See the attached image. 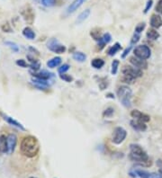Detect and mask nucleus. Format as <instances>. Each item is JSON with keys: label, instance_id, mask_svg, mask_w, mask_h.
Segmentation results:
<instances>
[{"label": "nucleus", "instance_id": "nucleus-18", "mask_svg": "<svg viewBox=\"0 0 162 178\" xmlns=\"http://www.w3.org/2000/svg\"><path fill=\"white\" fill-rule=\"evenodd\" d=\"M86 0H75L72 4H70V6L68 7V9H67V12H68V14H71V13H74L77 8H79L82 5H83V3H85Z\"/></svg>", "mask_w": 162, "mask_h": 178}, {"label": "nucleus", "instance_id": "nucleus-31", "mask_svg": "<svg viewBox=\"0 0 162 178\" xmlns=\"http://www.w3.org/2000/svg\"><path fill=\"white\" fill-rule=\"evenodd\" d=\"M6 45H7L10 49L13 50V52H19V47L15 43V42H6Z\"/></svg>", "mask_w": 162, "mask_h": 178}, {"label": "nucleus", "instance_id": "nucleus-15", "mask_svg": "<svg viewBox=\"0 0 162 178\" xmlns=\"http://www.w3.org/2000/svg\"><path fill=\"white\" fill-rule=\"evenodd\" d=\"M112 41V36L109 32H106L105 34L102 35V37L97 41V45L99 48V51L103 50L105 48V46Z\"/></svg>", "mask_w": 162, "mask_h": 178}, {"label": "nucleus", "instance_id": "nucleus-34", "mask_svg": "<svg viewBox=\"0 0 162 178\" xmlns=\"http://www.w3.org/2000/svg\"><path fill=\"white\" fill-rule=\"evenodd\" d=\"M90 34H91V36H92L96 41H98V40L102 37V36H100V31H99L98 29H95V30L91 31Z\"/></svg>", "mask_w": 162, "mask_h": 178}, {"label": "nucleus", "instance_id": "nucleus-5", "mask_svg": "<svg viewBox=\"0 0 162 178\" xmlns=\"http://www.w3.org/2000/svg\"><path fill=\"white\" fill-rule=\"evenodd\" d=\"M122 73L123 76L131 77L134 80L138 77H142V75H143L142 69H140L134 66H124L122 68Z\"/></svg>", "mask_w": 162, "mask_h": 178}, {"label": "nucleus", "instance_id": "nucleus-16", "mask_svg": "<svg viewBox=\"0 0 162 178\" xmlns=\"http://www.w3.org/2000/svg\"><path fill=\"white\" fill-rule=\"evenodd\" d=\"M151 26L154 29H159L162 26V18L158 14H153L151 18Z\"/></svg>", "mask_w": 162, "mask_h": 178}, {"label": "nucleus", "instance_id": "nucleus-35", "mask_svg": "<svg viewBox=\"0 0 162 178\" xmlns=\"http://www.w3.org/2000/svg\"><path fill=\"white\" fill-rule=\"evenodd\" d=\"M140 36L139 33H134L133 34V36H132V38H131V45H134V44H136L137 42L140 41Z\"/></svg>", "mask_w": 162, "mask_h": 178}, {"label": "nucleus", "instance_id": "nucleus-17", "mask_svg": "<svg viewBox=\"0 0 162 178\" xmlns=\"http://www.w3.org/2000/svg\"><path fill=\"white\" fill-rule=\"evenodd\" d=\"M32 77H34V78H39V79H43V80H48L50 79V77H52L53 76L52 73H50L48 71H40V72H32Z\"/></svg>", "mask_w": 162, "mask_h": 178}, {"label": "nucleus", "instance_id": "nucleus-39", "mask_svg": "<svg viewBox=\"0 0 162 178\" xmlns=\"http://www.w3.org/2000/svg\"><path fill=\"white\" fill-rule=\"evenodd\" d=\"M16 65L21 67V68H28L29 67V65L25 62V60H16Z\"/></svg>", "mask_w": 162, "mask_h": 178}, {"label": "nucleus", "instance_id": "nucleus-10", "mask_svg": "<svg viewBox=\"0 0 162 178\" xmlns=\"http://www.w3.org/2000/svg\"><path fill=\"white\" fill-rule=\"evenodd\" d=\"M135 173L137 176L140 178H162V176L160 173L148 172L145 170H136Z\"/></svg>", "mask_w": 162, "mask_h": 178}, {"label": "nucleus", "instance_id": "nucleus-44", "mask_svg": "<svg viewBox=\"0 0 162 178\" xmlns=\"http://www.w3.org/2000/svg\"><path fill=\"white\" fill-rule=\"evenodd\" d=\"M29 178H36V177H29Z\"/></svg>", "mask_w": 162, "mask_h": 178}, {"label": "nucleus", "instance_id": "nucleus-4", "mask_svg": "<svg viewBox=\"0 0 162 178\" xmlns=\"http://www.w3.org/2000/svg\"><path fill=\"white\" fill-rule=\"evenodd\" d=\"M133 53L134 56L139 58L140 60H148L150 59L151 56V48L145 44H141V45H138L134 48L133 50Z\"/></svg>", "mask_w": 162, "mask_h": 178}, {"label": "nucleus", "instance_id": "nucleus-13", "mask_svg": "<svg viewBox=\"0 0 162 178\" xmlns=\"http://www.w3.org/2000/svg\"><path fill=\"white\" fill-rule=\"evenodd\" d=\"M0 115L3 117V119L8 123V124H10V125L14 126V127H16L17 129H19V130H21L23 131H24L25 130V128L23 127V126L22 125L21 123L19 122H17V121H15L14 118H12V117H9V116H7L6 114H4L3 113H0Z\"/></svg>", "mask_w": 162, "mask_h": 178}, {"label": "nucleus", "instance_id": "nucleus-11", "mask_svg": "<svg viewBox=\"0 0 162 178\" xmlns=\"http://www.w3.org/2000/svg\"><path fill=\"white\" fill-rule=\"evenodd\" d=\"M131 116L132 118L136 119V120H140V121L145 122V123L151 121V117H150V116L148 115V114H146L141 113L139 110H133V111H131Z\"/></svg>", "mask_w": 162, "mask_h": 178}, {"label": "nucleus", "instance_id": "nucleus-42", "mask_svg": "<svg viewBox=\"0 0 162 178\" xmlns=\"http://www.w3.org/2000/svg\"><path fill=\"white\" fill-rule=\"evenodd\" d=\"M157 165H158L160 168H162V160H160V159L158 160V161H157Z\"/></svg>", "mask_w": 162, "mask_h": 178}, {"label": "nucleus", "instance_id": "nucleus-38", "mask_svg": "<svg viewBox=\"0 0 162 178\" xmlns=\"http://www.w3.org/2000/svg\"><path fill=\"white\" fill-rule=\"evenodd\" d=\"M152 5H153V0H148V2L146 3V6L144 8V14H147L150 11Z\"/></svg>", "mask_w": 162, "mask_h": 178}, {"label": "nucleus", "instance_id": "nucleus-36", "mask_svg": "<svg viewBox=\"0 0 162 178\" xmlns=\"http://www.w3.org/2000/svg\"><path fill=\"white\" fill-rule=\"evenodd\" d=\"M1 29H2V31H5V32H11V31H12V29H11V27H10V24H9L8 23H6L2 24Z\"/></svg>", "mask_w": 162, "mask_h": 178}, {"label": "nucleus", "instance_id": "nucleus-12", "mask_svg": "<svg viewBox=\"0 0 162 178\" xmlns=\"http://www.w3.org/2000/svg\"><path fill=\"white\" fill-rule=\"evenodd\" d=\"M17 144V137L15 134L10 133L7 136V147H8V150L7 153L8 154H12L15 151V148L16 147Z\"/></svg>", "mask_w": 162, "mask_h": 178}, {"label": "nucleus", "instance_id": "nucleus-2", "mask_svg": "<svg viewBox=\"0 0 162 178\" xmlns=\"http://www.w3.org/2000/svg\"><path fill=\"white\" fill-rule=\"evenodd\" d=\"M21 153L26 157H34L40 150L38 139L34 136H26L23 139L20 146Z\"/></svg>", "mask_w": 162, "mask_h": 178}, {"label": "nucleus", "instance_id": "nucleus-28", "mask_svg": "<svg viewBox=\"0 0 162 178\" xmlns=\"http://www.w3.org/2000/svg\"><path fill=\"white\" fill-rule=\"evenodd\" d=\"M119 64H120V62H119L118 60H114L112 62V69H111L112 75H116L117 71H118Z\"/></svg>", "mask_w": 162, "mask_h": 178}, {"label": "nucleus", "instance_id": "nucleus-29", "mask_svg": "<svg viewBox=\"0 0 162 178\" xmlns=\"http://www.w3.org/2000/svg\"><path fill=\"white\" fill-rule=\"evenodd\" d=\"M60 77L61 80H63V81L67 82V83H70V82L73 81V77L70 75H68V74H60Z\"/></svg>", "mask_w": 162, "mask_h": 178}, {"label": "nucleus", "instance_id": "nucleus-20", "mask_svg": "<svg viewBox=\"0 0 162 178\" xmlns=\"http://www.w3.org/2000/svg\"><path fill=\"white\" fill-rule=\"evenodd\" d=\"M7 137L5 135L0 136V153H7Z\"/></svg>", "mask_w": 162, "mask_h": 178}, {"label": "nucleus", "instance_id": "nucleus-9", "mask_svg": "<svg viewBox=\"0 0 162 178\" xmlns=\"http://www.w3.org/2000/svg\"><path fill=\"white\" fill-rule=\"evenodd\" d=\"M130 63L132 66H134V67H136V68H138L140 69H145L148 67V63H147L146 60H140V59L135 57V56H132V57L130 58Z\"/></svg>", "mask_w": 162, "mask_h": 178}, {"label": "nucleus", "instance_id": "nucleus-25", "mask_svg": "<svg viewBox=\"0 0 162 178\" xmlns=\"http://www.w3.org/2000/svg\"><path fill=\"white\" fill-rule=\"evenodd\" d=\"M121 49H122L121 44L119 42H115L112 47L109 48V50H108L107 52L108 55L109 56H114V55H115L116 53L118 52L119 51H121Z\"/></svg>", "mask_w": 162, "mask_h": 178}, {"label": "nucleus", "instance_id": "nucleus-32", "mask_svg": "<svg viewBox=\"0 0 162 178\" xmlns=\"http://www.w3.org/2000/svg\"><path fill=\"white\" fill-rule=\"evenodd\" d=\"M69 68H70V66H69V64H63V65H61V66L58 68V72L60 74H64L69 69Z\"/></svg>", "mask_w": 162, "mask_h": 178}, {"label": "nucleus", "instance_id": "nucleus-23", "mask_svg": "<svg viewBox=\"0 0 162 178\" xmlns=\"http://www.w3.org/2000/svg\"><path fill=\"white\" fill-rule=\"evenodd\" d=\"M73 60L77 61V62H84L86 60V55L85 53L81 52H76L72 55Z\"/></svg>", "mask_w": 162, "mask_h": 178}, {"label": "nucleus", "instance_id": "nucleus-37", "mask_svg": "<svg viewBox=\"0 0 162 178\" xmlns=\"http://www.w3.org/2000/svg\"><path fill=\"white\" fill-rule=\"evenodd\" d=\"M42 4L45 6H52L55 5V0H42Z\"/></svg>", "mask_w": 162, "mask_h": 178}, {"label": "nucleus", "instance_id": "nucleus-8", "mask_svg": "<svg viewBox=\"0 0 162 178\" xmlns=\"http://www.w3.org/2000/svg\"><path fill=\"white\" fill-rule=\"evenodd\" d=\"M21 14L23 15V19L28 23H32V22L34 20V13L29 6H25L24 8L22 9Z\"/></svg>", "mask_w": 162, "mask_h": 178}, {"label": "nucleus", "instance_id": "nucleus-21", "mask_svg": "<svg viewBox=\"0 0 162 178\" xmlns=\"http://www.w3.org/2000/svg\"><path fill=\"white\" fill-rule=\"evenodd\" d=\"M61 58L60 57H54L52 59H51L50 60L47 61V67L50 68H54L60 65L61 63Z\"/></svg>", "mask_w": 162, "mask_h": 178}, {"label": "nucleus", "instance_id": "nucleus-40", "mask_svg": "<svg viewBox=\"0 0 162 178\" xmlns=\"http://www.w3.org/2000/svg\"><path fill=\"white\" fill-rule=\"evenodd\" d=\"M155 10H156L157 13L162 14V0H159L157 6H156V7H155Z\"/></svg>", "mask_w": 162, "mask_h": 178}, {"label": "nucleus", "instance_id": "nucleus-30", "mask_svg": "<svg viewBox=\"0 0 162 178\" xmlns=\"http://www.w3.org/2000/svg\"><path fill=\"white\" fill-rule=\"evenodd\" d=\"M114 113V109L112 108V107H108V108H106V109L104 111L103 116H104V117H106V118H110V117L113 116Z\"/></svg>", "mask_w": 162, "mask_h": 178}, {"label": "nucleus", "instance_id": "nucleus-27", "mask_svg": "<svg viewBox=\"0 0 162 178\" xmlns=\"http://www.w3.org/2000/svg\"><path fill=\"white\" fill-rule=\"evenodd\" d=\"M89 14H90V9H86L85 11H83V12L78 15V17H77V23H81L82 22L85 21L86 18L89 16Z\"/></svg>", "mask_w": 162, "mask_h": 178}, {"label": "nucleus", "instance_id": "nucleus-19", "mask_svg": "<svg viewBox=\"0 0 162 178\" xmlns=\"http://www.w3.org/2000/svg\"><path fill=\"white\" fill-rule=\"evenodd\" d=\"M32 83L35 85L36 87L40 88L41 90L44 89L49 86V82L48 80H43V79H39V78H32Z\"/></svg>", "mask_w": 162, "mask_h": 178}, {"label": "nucleus", "instance_id": "nucleus-1", "mask_svg": "<svg viewBox=\"0 0 162 178\" xmlns=\"http://www.w3.org/2000/svg\"><path fill=\"white\" fill-rule=\"evenodd\" d=\"M129 158L131 161L145 168L151 167L152 165V162L151 161L148 154L146 153V151L138 144L130 145Z\"/></svg>", "mask_w": 162, "mask_h": 178}, {"label": "nucleus", "instance_id": "nucleus-6", "mask_svg": "<svg viewBox=\"0 0 162 178\" xmlns=\"http://www.w3.org/2000/svg\"><path fill=\"white\" fill-rule=\"evenodd\" d=\"M126 137H127V131L123 127H116L112 136V141L114 144L119 145L125 140Z\"/></svg>", "mask_w": 162, "mask_h": 178}, {"label": "nucleus", "instance_id": "nucleus-14", "mask_svg": "<svg viewBox=\"0 0 162 178\" xmlns=\"http://www.w3.org/2000/svg\"><path fill=\"white\" fill-rule=\"evenodd\" d=\"M130 124L131 126V128L137 131H145L147 130V125L145 124V122H141L140 120H131L130 122Z\"/></svg>", "mask_w": 162, "mask_h": 178}, {"label": "nucleus", "instance_id": "nucleus-26", "mask_svg": "<svg viewBox=\"0 0 162 178\" xmlns=\"http://www.w3.org/2000/svg\"><path fill=\"white\" fill-rule=\"evenodd\" d=\"M105 65V61L102 60V59H99V58H97V59H94L92 61H91V66L96 68V69H100L104 67Z\"/></svg>", "mask_w": 162, "mask_h": 178}, {"label": "nucleus", "instance_id": "nucleus-24", "mask_svg": "<svg viewBox=\"0 0 162 178\" xmlns=\"http://www.w3.org/2000/svg\"><path fill=\"white\" fill-rule=\"evenodd\" d=\"M23 35L28 40H33L35 38V32L30 27H25L23 30Z\"/></svg>", "mask_w": 162, "mask_h": 178}, {"label": "nucleus", "instance_id": "nucleus-33", "mask_svg": "<svg viewBox=\"0 0 162 178\" xmlns=\"http://www.w3.org/2000/svg\"><path fill=\"white\" fill-rule=\"evenodd\" d=\"M146 27V23H140L139 24H137V26L135 27V32L140 34L141 31H143Z\"/></svg>", "mask_w": 162, "mask_h": 178}, {"label": "nucleus", "instance_id": "nucleus-41", "mask_svg": "<svg viewBox=\"0 0 162 178\" xmlns=\"http://www.w3.org/2000/svg\"><path fill=\"white\" fill-rule=\"evenodd\" d=\"M131 48H132V45H130L128 48H126V49L123 51V52L122 54V58H123V59H125V58H126V56H127L130 53V52H131Z\"/></svg>", "mask_w": 162, "mask_h": 178}, {"label": "nucleus", "instance_id": "nucleus-43", "mask_svg": "<svg viewBox=\"0 0 162 178\" xmlns=\"http://www.w3.org/2000/svg\"><path fill=\"white\" fill-rule=\"evenodd\" d=\"M160 175L162 176V168H160Z\"/></svg>", "mask_w": 162, "mask_h": 178}, {"label": "nucleus", "instance_id": "nucleus-3", "mask_svg": "<svg viewBox=\"0 0 162 178\" xmlns=\"http://www.w3.org/2000/svg\"><path fill=\"white\" fill-rule=\"evenodd\" d=\"M131 95L132 91L127 85H121L117 90V96L119 97V100L121 101L122 105L126 108H129L131 106Z\"/></svg>", "mask_w": 162, "mask_h": 178}, {"label": "nucleus", "instance_id": "nucleus-22", "mask_svg": "<svg viewBox=\"0 0 162 178\" xmlns=\"http://www.w3.org/2000/svg\"><path fill=\"white\" fill-rule=\"evenodd\" d=\"M146 36L149 40H151V41H156L160 38V33L159 31H157L156 29L152 28V29H149L147 33H146Z\"/></svg>", "mask_w": 162, "mask_h": 178}, {"label": "nucleus", "instance_id": "nucleus-7", "mask_svg": "<svg viewBox=\"0 0 162 178\" xmlns=\"http://www.w3.org/2000/svg\"><path fill=\"white\" fill-rule=\"evenodd\" d=\"M47 47L50 51L53 52L55 53H59V54H61V53H64L66 52V47L64 45L60 44L59 41L57 39H51L48 43H47Z\"/></svg>", "mask_w": 162, "mask_h": 178}]
</instances>
